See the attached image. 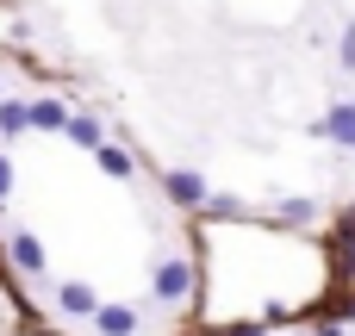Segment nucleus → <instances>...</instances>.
<instances>
[{
    "label": "nucleus",
    "instance_id": "nucleus-1",
    "mask_svg": "<svg viewBox=\"0 0 355 336\" xmlns=\"http://www.w3.org/2000/svg\"><path fill=\"white\" fill-rule=\"evenodd\" d=\"M150 287H156V299H162V306H175V299H187L193 268H187L181 256H162V262H156V274H150Z\"/></svg>",
    "mask_w": 355,
    "mask_h": 336
},
{
    "label": "nucleus",
    "instance_id": "nucleus-2",
    "mask_svg": "<svg viewBox=\"0 0 355 336\" xmlns=\"http://www.w3.org/2000/svg\"><path fill=\"white\" fill-rule=\"evenodd\" d=\"M162 193H168L175 206H200V200H206V181H200L193 168H168V175H162Z\"/></svg>",
    "mask_w": 355,
    "mask_h": 336
},
{
    "label": "nucleus",
    "instance_id": "nucleus-3",
    "mask_svg": "<svg viewBox=\"0 0 355 336\" xmlns=\"http://www.w3.org/2000/svg\"><path fill=\"white\" fill-rule=\"evenodd\" d=\"M94 324H100V336H131L137 330V312L131 306H94Z\"/></svg>",
    "mask_w": 355,
    "mask_h": 336
},
{
    "label": "nucleus",
    "instance_id": "nucleus-4",
    "mask_svg": "<svg viewBox=\"0 0 355 336\" xmlns=\"http://www.w3.org/2000/svg\"><path fill=\"white\" fill-rule=\"evenodd\" d=\"M324 131H331V143H343V150H355V100H337V106H331Z\"/></svg>",
    "mask_w": 355,
    "mask_h": 336
},
{
    "label": "nucleus",
    "instance_id": "nucleus-5",
    "mask_svg": "<svg viewBox=\"0 0 355 336\" xmlns=\"http://www.w3.org/2000/svg\"><path fill=\"white\" fill-rule=\"evenodd\" d=\"M56 299H62V312H75V318H94V306H100V299H94V287H81V281H62V287H56Z\"/></svg>",
    "mask_w": 355,
    "mask_h": 336
},
{
    "label": "nucleus",
    "instance_id": "nucleus-6",
    "mask_svg": "<svg viewBox=\"0 0 355 336\" xmlns=\"http://www.w3.org/2000/svg\"><path fill=\"white\" fill-rule=\"evenodd\" d=\"M25 118H31L37 131H62V125H69V112H62L56 100H31V106H25Z\"/></svg>",
    "mask_w": 355,
    "mask_h": 336
},
{
    "label": "nucleus",
    "instance_id": "nucleus-7",
    "mask_svg": "<svg viewBox=\"0 0 355 336\" xmlns=\"http://www.w3.org/2000/svg\"><path fill=\"white\" fill-rule=\"evenodd\" d=\"M12 262H19L25 274H37V268H44V249H37V237H31V231H19V237H12Z\"/></svg>",
    "mask_w": 355,
    "mask_h": 336
},
{
    "label": "nucleus",
    "instance_id": "nucleus-8",
    "mask_svg": "<svg viewBox=\"0 0 355 336\" xmlns=\"http://www.w3.org/2000/svg\"><path fill=\"white\" fill-rule=\"evenodd\" d=\"M0 131H6V137L31 131V118H25V100H0Z\"/></svg>",
    "mask_w": 355,
    "mask_h": 336
},
{
    "label": "nucleus",
    "instance_id": "nucleus-9",
    "mask_svg": "<svg viewBox=\"0 0 355 336\" xmlns=\"http://www.w3.org/2000/svg\"><path fill=\"white\" fill-rule=\"evenodd\" d=\"M94 162H100L106 175H131V156H125L119 143H100V150H94Z\"/></svg>",
    "mask_w": 355,
    "mask_h": 336
},
{
    "label": "nucleus",
    "instance_id": "nucleus-10",
    "mask_svg": "<svg viewBox=\"0 0 355 336\" xmlns=\"http://www.w3.org/2000/svg\"><path fill=\"white\" fill-rule=\"evenodd\" d=\"M62 131H69L75 143H87V150H100V125H94V118H69Z\"/></svg>",
    "mask_w": 355,
    "mask_h": 336
},
{
    "label": "nucleus",
    "instance_id": "nucleus-11",
    "mask_svg": "<svg viewBox=\"0 0 355 336\" xmlns=\"http://www.w3.org/2000/svg\"><path fill=\"white\" fill-rule=\"evenodd\" d=\"M337 56H343V69H355V19L343 25V50H337Z\"/></svg>",
    "mask_w": 355,
    "mask_h": 336
},
{
    "label": "nucleus",
    "instance_id": "nucleus-12",
    "mask_svg": "<svg viewBox=\"0 0 355 336\" xmlns=\"http://www.w3.org/2000/svg\"><path fill=\"white\" fill-rule=\"evenodd\" d=\"M6 193H12V162L0 156V200H6Z\"/></svg>",
    "mask_w": 355,
    "mask_h": 336
},
{
    "label": "nucleus",
    "instance_id": "nucleus-13",
    "mask_svg": "<svg viewBox=\"0 0 355 336\" xmlns=\"http://www.w3.org/2000/svg\"><path fill=\"white\" fill-rule=\"evenodd\" d=\"M312 336H343V330H337V324H324V330H312Z\"/></svg>",
    "mask_w": 355,
    "mask_h": 336
}]
</instances>
